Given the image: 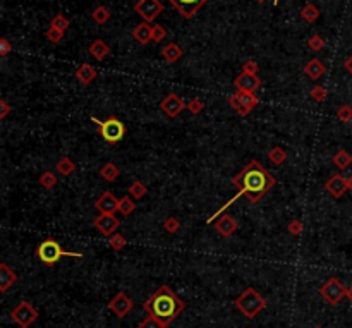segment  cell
<instances>
[{"mask_svg":"<svg viewBox=\"0 0 352 328\" xmlns=\"http://www.w3.org/2000/svg\"><path fill=\"white\" fill-rule=\"evenodd\" d=\"M301 18H303L306 23H314L316 19L320 18V9L316 7L314 4H306V6L301 9Z\"/></svg>","mask_w":352,"mask_h":328,"instance_id":"obj_25","label":"cell"},{"mask_svg":"<svg viewBox=\"0 0 352 328\" xmlns=\"http://www.w3.org/2000/svg\"><path fill=\"white\" fill-rule=\"evenodd\" d=\"M326 96H328V91H326V88H323V86L316 84L314 88L311 90V98H313L314 101H318V103L325 101Z\"/></svg>","mask_w":352,"mask_h":328,"instance_id":"obj_38","label":"cell"},{"mask_svg":"<svg viewBox=\"0 0 352 328\" xmlns=\"http://www.w3.org/2000/svg\"><path fill=\"white\" fill-rule=\"evenodd\" d=\"M91 122H95L100 131V136L107 143H110V145H115V143L122 141L127 132V127L124 126V122L117 119V117H109L107 120H98L96 117H91Z\"/></svg>","mask_w":352,"mask_h":328,"instance_id":"obj_5","label":"cell"},{"mask_svg":"<svg viewBox=\"0 0 352 328\" xmlns=\"http://www.w3.org/2000/svg\"><path fill=\"white\" fill-rule=\"evenodd\" d=\"M17 273L7 263H0V292H7L17 282Z\"/></svg>","mask_w":352,"mask_h":328,"instance_id":"obj_17","label":"cell"},{"mask_svg":"<svg viewBox=\"0 0 352 328\" xmlns=\"http://www.w3.org/2000/svg\"><path fill=\"white\" fill-rule=\"evenodd\" d=\"M76 170V165H74V162L71 160L69 157H64V158H60V160L57 162V172L60 174V176H64V177H67L71 176Z\"/></svg>","mask_w":352,"mask_h":328,"instance_id":"obj_28","label":"cell"},{"mask_svg":"<svg viewBox=\"0 0 352 328\" xmlns=\"http://www.w3.org/2000/svg\"><path fill=\"white\" fill-rule=\"evenodd\" d=\"M162 57L165 59V62L168 64H175L177 60L182 57V48L177 43H168L162 48Z\"/></svg>","mask_w":352,"mask_h":328,"instance_id":"obj_21","label":"cell"},{"mask_svg":"<svg viewBox=\"0 0 352 328\" xmlns=\"http://www.w3.org/2000/svg\"><path fill=\"white\" fill-rule=\"evenodd\" d=\"M345 290H347V287H344V284H342L337 277H331V279H328L320 287V296L323 297L328 304L337 306L345 297Z\"/></svg>","mask_w":352,"mask_h":328,"instance_id":"obj_7","label":"cell"},{"mask_svg":"<svg viewBox=\"0 0 352 328\" xmlns=\"http://www.w3.org/2000/svg\"><path fill=\"white\" fill-rule=\"evenodd\" d=\"M163 229H165V232H168V234H175L177 230L181 229V223L175 217H168L165 220V223H163Z\"/></svg>","mask_w":352,"mask_h":328,"instance_id":"obj_42","label":"cell"},{"mask_svg":"<svg viewBox=\"0 0 352 328\" xmlns=\"http://www.w3.org/2000/svg\"><path fill=\"white\" fill-rule=\"evenodd\" d=\"M134 12L139 14L143 21L151 23L163 12V6L160 0H137L134 4Z\"/></svg>","mask_w":352,"mask_h":328,"instance_id":"obj_8","label":"cell"},{"mask_svg":"<svg viewBox=\"0 0 352 328\" xmlns=\"http://www.w3.org/2000/svg\"><path fill=\"white\" fill-rule=\"evenodd\" d=\"M143 307H145L148 315L158 318L162 323H165L168 326L177 316L182 315V311L186 309V302L168 285H162L148 297Z\"/></svg>","mask_w":352,"mask_h":328,"instance_id":"obj_2","label":"cell"},{"mask_svg":"<svg viewBox=\"0 0 352 328\" xmlns=\"http://www.w3.org/2000/svg\"><path fill=\"white\" fill-rule=\"evenodd\" d=\"M88 52H90V55H91L93 59H96V60H103V59L107 57V55L110 54V47L103 42V40H95V42L90 45Z\"/></svg>","mask_w":352,"mask_h":328,"instance_id":"obj_22","label":"cell"},{"mask_svg":"<svg viewBox=\"0 0 352 328\" xmlns=\"http://www.w3.org/2000/svg\"><path fill=\"white\" fill-rule=\"evenodd\" d=\"M345 297L352 302V287H347V290H345Z\"/></svg>","mask_w":352,"mask_h":328,"instance_id":"obj_49","label":"cell"},{"mask_svg":"<svg viewBox=\"0 0 352 328\" xmlns=\"http://www.w3.org/2000/svg\"><path fill=\"white\" fill-rule=\"evenodd\" d=\"M127 193H129V196H132L134 199H141V198H145V194L148 193V189H146V186L141 181H134L129 186V189H127Z\"/></svg>","mask_w":352,"mask_h":328,"instance_id":"obj_30","label":"cell"},{"mask_svg":"<svg viewBox=\"0 0 352 328\" xmlns=\"http://www.w3.org/2000/svg\"><path fill=\"white\" fill-rule=\"evenodd\" d=\"M132 307H134V302H132L131 297L124 294V292H117L114 296V299L109 302V309L114 311L117 318L127 316L132 311Z\"/></svg>","mask_w":352,"mask_h":328,"instance_id":"obj_10","label":"cell"},{"mask_svg":"<svg viewBox=\"0 0 352 328\" xmlns=\"http://www.w3.org/2000/svg\"><path fill=\"white\" fill-rule=\"evenodd\" d=\"M136 210V199L132 196H124L119 199V213L124 215V217H129V215Z\"/></svg>","mask_w":352,"mask_h":328,"instance_id":"obj_26","label":"cell"},{"mask_svg":"<svg viewBox=\"0 0 352 328\" xmlns=\"http://www.w3.org/2000/svg\"><path fill=\"white\" fill-rule=\"evenodd\" d=\"M228 105H231L232 109L236 110L241 117H246V115L251 114V110H249L248 107L242 103V100L239 98V95H237V93H234L232 96H228Z\"/></svg>","mask_w":352,"mask_h":328,"instance_id":"obj_27","label":"cell"},{"mask_svg":"<svg viewBox=\"0 0 352 328\" xmlns=\"http://www.w3.org/2000/svg\"><path fill=\"white\" fill-rule=\"evenodd\" d=\"M127 240L122 234H112L110 235V248L114 251H122L126 248Z\"/></svg>","mask_w":352,"mask_h":328,"instance_id":"obj_36","label":"cell"},{"mask_svg":"<svg viewBox=\"0 0 352 328\" xmlns=\"http://www.w3.org/2000/svg\"><path fill=\"white\" fill-rule=\"evenodd\" d=\"M285 158H287V153H285L284 148H280V146H275L268 151V160L272 162L273 165H282L285 162Z\"/></svg>","mask_w":352,"mask_h":328,"instance_id":"obj_29","label":"cell"},{"mask_svg":"<svg viewBox=\"0 0 352 328\" xmlns=\"http://www.w3.org/2000/svg\"><path fill=\"white\" fill-rule=\"evenodd\" d=\"M256 2H258V4H265L267 0H256Z\"/></svg>","mask_w":352,"mask_h":328,"instance_id":"obj_52","label":"cell"},{"mask_svg":"<svg viewBox=\"0 0 352 328\" xmlns=\"http://www.w3.org/2000/svg\"><path fill=\"white\" fill-rule=\"evenodd\" d=\"M38 182H40V186L45 187V189H52V187L57 186V177H55L54 172L47 170V172H43L42 176H40Z\"/></svg>","mask_w":352,"mask_h":328,"instance_id":"obj_32","label":"cell"},{"mask_svg":"<svg viewBox=\"0 0 352 328\" xmlns=\"http://www.w3.org/2000/svg\"><path fill=\"white\" fill-rule=\"evenodd\" d=\"M45 37L50 43H60L64 40V31H60V29H55V28H48L47 33H45Z\"/></svg>","mask_w":352,"mask_h":328,"instance_id":"obj_40","label":"cell"},{"mask_svg":"<svg viewBox=\"0 0 352 328\" xmlns=\"http://www.w3.org/2000/svg\"><path fill=\"white\" fill-rule=\"evenodd\" d=\"M132 38H134L137 43L148 45L150 42H153V26L150 23L143 21L141 24H137V26L132 29Z\"/></svg>","mask_w":352,"mask_h":328,"instance_id":"obj_18","label":"cell"},{"mask_svg":"<svg viewBox=\"0 0 352 328\" xmlns=\"http://www.w3.org/2000/svg\"><path fill=\"white\" fill-rule=\"evenodd\" d=\"M325 189H326V193H330L331 198L339 199L347 193L349 182H347V179L342 176V174H333V176L325 182Z\"/></svg>","mask_w":352,"mask_h":328,"instance_id":"obj_13","label":"cell"},{"mask_svg":"<svg viewBox=\"0 0 352 328\" xmlns=\"http://www.w3.org/2000/svg\"><path fill=\"white\" fill-rule=\"evenodd\" d=\"M325 71H326L325 64L321 62V60H318V59H311L309 62L304 65V74L308 76L309 79H313V81L320 79L321 76L325 74Z\"/></svg>","mask_w":352,"mask_h":328,"instance_id":"obj_19","label":"cell"},{"mask_svg":"<svg viewBox=\"0 0 352 328\" xmlns=\"http://www.w3.org/2000/svg\"><path fill=\"white\" fill-rule=\"evenodd\" d=\"M167 37V31L165 28L160 26V24H153V42L158 43V42H163Z\"/></svg>","mask_w":352,"mask_h":328,"instance_id":"obj_43","label":"cell"},{"mask_svg":"<svg viewBox=\"0 0 352 328\" xmlns=\"http://www.w3.org/2000/svg\"><path fill=\"white\" fill-rule=\"evenodd\" d=\"M239 98L242 100V103L248 107L249 110H254V107L259 103V98L254 93H244V91H237Z\"/></svg>","mask_w":352,"mask_h":328,"instance_id":"obj_33","label":"cell"},{"mask_svg":"<svg viewBox=\"0 0 352 328\" xmlns=\"http://www.w3.org/2000/svg\"><path fill=\"white\" fill-rule=\"evenodd\" d=\"M316 328H323V326H316Z\"/></svg>","mask_w":352,"mask_h":328,"instance_id":"obj_53","label":"cell"},{"mask_svg":"<svg viewBox=\"0 0 352 328\" xmlns=\"http://www.w3.org/2000/svg\"><path fill=\"white\" fill-rule=\"evenodd\" d=\"M11 50H12V47H11V43H9L7 38L0 40V55H2V57L9 55V52H11Z\"/></svg>","mask_w":352,"mask_h":328,"instance_id":"obj_47","label":"cell"},{"mask_svg":"<svg viewBox=\"0 0 352 328\" xmlns=\"http://www.w3.org/2000/svg\"><path fill=\"white\" fill-rule=\"evenodd\" d=\"M273 6H275V7L278 6V0H273Z\"/></svg>","mask_w":352,"mask_h":328,"instance_id":"obj_51","label":"cell"},{"mask_svg":"<svg viewBox=\"0 0 352 328\" xmlns=\"http://www.w3.org/2000/svg\"><path fill=\"white\" fill-rule=\"evenodd\" d=\"M95 206L100 213L114 215L115 212H119V199H117L115 194H112L110 191H105L98 199H96Z\"/></svg>","mask_w":352,"mask_h":328,"instance_id":"obj_15","label":"cell"},{"mask_svg":"<svg viewBox=\"0 0 352 328\" xmlns=\"http://www.w3.org/2000/svg\"><path fill=\"white\" fill-rule=\"evenodd\" d=\"M95 78H96V69L91 64H83L76 69V79H78L79 83L86 84V86L91 84V81H93Z\"/></svg>","mask_w":352,"mask_h":328,"instance_id":"obj_20","label":"cell"},{"mask_svg":"<svg viewBox=\"0 0 352 328\" xmlns=\"http://www.w3.org/2000/svg\"><path fill=\"white\" fill-rule=\"evenodd\" d=\"M337 119L340 122H350L352 120V107L350 105H342L337 110Z\"/></svg>","mask_w":352,"mask_h":328,"instance_id":"obj_37","label":"cell"},{"mask_svg":"<svg viewBox=\"0 0 352 328\" xmlns=\"http://www.w3.org/2000/svg\"><path fill=\"white\" fill-rule=\"evenodd\" d=\"M119 174H120L119 167H117L114 162H107L100 168V177L103 179V181H107V182L115 181V179L119 177Z\"/></svg>","mask_w":352,"mask_h":328,"instance_id":"obj_23","label":"cell"},{"mask_svg":"<svg viewBox=\"0 0 352 328\" xmlns=\"http://www.w3.org/2000/svg\"><path fill=\"white\" fill-rule=\"evenodd\" d=\"M91 18H93L96 24H105L110 19V11L105 6H98L93 11V14H91Z\"/></svg>","mask_w":352,"mask_h":328,"instance_id":"obj_31","label":"cell"},{"mask_svg":"<svg viewBox=\"0 0 352 328\" xmlns=\"http://www.w3.org/2000/svg\"><path fill=\"white\" fill-rule=\"evenodd\" d=\"M186 105L187 103H184V100L181 96H177L175 93H170L160 101V110L167 117H170V119H175V117H179L182 114V110H186Z\"/></svg>","mask_w":352,"mask_h":328,"instance_id":"obj_9","label":"cell"},{"mask_svg":"<svg viewBox=\"0 0 352 328\" xmlns=\"http://www.w3.org/2000/svg\"><path fill=\"white\" fill-rule=\"evenodd\" d=\"M213 227L222 237H231V235L237 230V222L236 218L231 217V215H222L218 217L215 222H213Z\"/></svg>","mask_w":352,"mask_h":328,"instance_id":"obj_16","label":"cell"},{"mask_svg":"<svg viewBox=\"0 0 352 328\" xmlns=\"http://www.w3.org/2000/svg\"><path fill=\"white\" fill-rule=\"evenodd\" d=\"M184 19H191L208 0H168Z\"/></svg>","mask_w":352,"mask_h":328,"instance_id":"obj_11","label":"cell"},{"mask_svg":"<svg viewBox=\"0 0 352 328\" xmlns=\"http://www.w3.org/2000/svg\"><path fill=\"white\" fill-rule=\"evenodd\" d=\"M347 182H349V191L352 193V176H350L349 179H347Z\"/></svg>","mask_w":352,"mask_h":328,"instance_id":"obj_50","label":"cell"},{"mask_svg":"<svg viewBox=\"0 0 352 328\" xmlns=\"http://www.w3.org/2000/svg\"><path fill=\"white\" fill-rule=\"evenodd\" d=\"M186 109L189 110L192 115H198V114H201L203 109H205V103H203L200 98H192L191 101H187Z\"/></svg>","mask_w":352,"mask_h":328,"instance_id":"obj_41","label":"cell"},{"mask_svg":"<svg viewBox=\"0 0 352 328\" xmlns=\"http://www.w3.org/2000/svg\"><path fill=\"white\" fill-rule=\"evenodd\" d=\"M237 91H244V93H254L256 90L261 88V79L258 78V74H248L241 73L234 81Z\"/></svg>","mask_w":352,"mask_h":328,"instance_id":"obj_14","label":"cell"},{"mask_svg":"<svg viewBox=\"0 0 352 328\" xmlns=\"http://www.w3.org/2000/svg\"><path fill=\"white\" fill-rule=\"evenodd\" d=\"M258 62L256 60H248V62H244L242 65V73H248V74H258Z\"/></svg>","mask_w":352,"mask_h":328,"instance_id":"obj_45","label":"cell"},{"mask_svg":"<svg viewBox=\"0 0 352 328\" xmlns=\"http://www.w3.org/2000/svg\"><path fill=\"white\" fill-rule=\"evenodd\" d=\"M37 256L45 266H55L59 263V260L64 258V256H69V258H83V253L65 251V249H62V246H60L54 237H47L43 243L38 244Z\"/></svg>","mask_w":352,"mask_h":328,"instance_id":"obj_3","label":"cell"},{"mask_svg":"<svg viewBox=\"0 0 352 328\" xmlns=\"http://www.w3.org/2000/svg\"><path fill=\"white\" fill-rule=\"evenodd\" d=\"M137 328H167L165 323H162L158 318L148 315L145 320H143L139 325H137Z\"/></svg>","mask_w":352,"mask_h":328,"instance_id":"obj_35","label":"cell"},{"mask_svg":"<svg viewBox=\"0 0 352 328\" xmlns=\"http://www.w3.org/2000/svg\"><path fill=\"white\" fill-rule=\"evenodd\" d=\"M234 306L242 313L244 318L248 320H254L265 307H267V299L258 294V290L254 287H248L241 296L234 301Z\"/></svg>","mask_w":352,"mask_h":328,"instance_id":"obj_4","label":"cell"},{"mask_svg":"<svg viewBox=\"0 0 352 328\" xmlns=\"http://www.w3.org/2000/svg\"><path fill=\"white\" fill-rule=\"evenodd\" d=\"M119 225H120V220L115 215H109V213H100L93 222V227L103 235L114 234L119 229Z\"/></svg>","mask_w":352,"mask_h":328,"instance_id":"obj_12","label":"cell"},{"mask_svg":"<svg viewBox=\"0 0 352 328\" xmlns=\"http://www.w3.org/2000/svg\"><path fill=\"white\" fill-rule=\"evenodd\" d=\"M331 162H333V165L339 168V170H345L347 167H350L352 163V155L349 151L345 150H339L331 158Z\"/></svg>","mask_w":352,"mask_h":328,"instance_id":"obj_24","label":"cell"},{"mask_svg":"<svg viewBox=\"0 0 352 328\" xmlns=\"http://www.w3.org/2000/svg\"><path fill=\"white\" fill-rule=\"evenodd\" d=\"M69 18L64 16V14H57L52 21H50V28H55V29H60V31H65V29L69 28Z\"/></svg>","mask_w":352,"mask_h":328,"instance_id":"obj_34","label":"cell"},{"mask_svg":"<svg viewBox=\"0 0 352 328\" xmlns=\"http://www.w3.org/2000/svg\"><path fill=\"white\" fill-rule=\"evenodd\" d=\"M232 184L237 187V194L228 199L223 206L218 208L217 212L206 220L208 223L215 222V220L220 217V213L225 212V210L231 206L234 201H237L239 198H246L248 201L253 204L259 203L270 191H272V187L277 184V179H275L258 160H251V162H248V165H244L242 170L232 179Z\"/></svg>","mask_w":352,"mask_h":328,"instance_id":"obj_1","label":"cell"},{"mask_svg":"<svg viewBox=\"0 0 352 328\" xmlns=\"http://www.w3.org/2000/svg\"><path fill=\"white\" fill-rule=\"evenodd\" d=\"M11 110H12V107L7 103V100H0V119L2 120L6 119Z\"/></svg>","mask_w":352,"mask_h":328,"instance_id":"obj_46","label":"cell"},{"mask_svg":"<svg viewBox=\"0 0 352 328\" xmlns=\"http://www.w3.org/2000/svg\"><path fill=\"white\" fill-rule=\"evenodd\" d=\"M303 229H304V225L301 220H292L289 225H287V230H289V234H292V235H299L301 232H303Z\"/></svg>","mask_w":352,"mask_h":328,"instance_id":"obj_44","label":"cell"},{"mask_svg":"<svg viewBox=\"0 0 352 328\" xmlns=\"http://www.w3.org/2000/svg\"><path fill=\"white\" fill-rule=\"evenodd\" d=\"M308 47L313 50V52H320V50L325 48V40L320 37V34H313L309 40H308Z\"/></svg>","mask_w":352,"mask_h":328,"instance_id":"obj_39","label":"cell"},{"mask_svg":"<svg viewBox=\"0 0 352 328\" xmlns=\"http://www.w3.org/2000/svg\"><path fill=\"white\" fill-rule=\"evenodd\" d=\"M11 320L21 328H29L34 321L38 320V311L34 309L31 302L21 301L19 304L11 311Z\"/></svg>","mask_w":352,"mask_h":328,"instance_id":"obj_6","label":"cell"},{"mask_svg":"<svg viewBox=\"0 0 352 328\" xmlns=\"http://www.w3.org/2000/svg\"><path fill=\"white\" fill-rule=\"evenodd\" d=\"M344 67L347 69V73H349V74L352 76V55H350V57H349V59H347V60H345Z\"/></svg>","mask_w":352,"mask_h":328,"instance_id":"obj_48","label":"cell"}]
</instances>
